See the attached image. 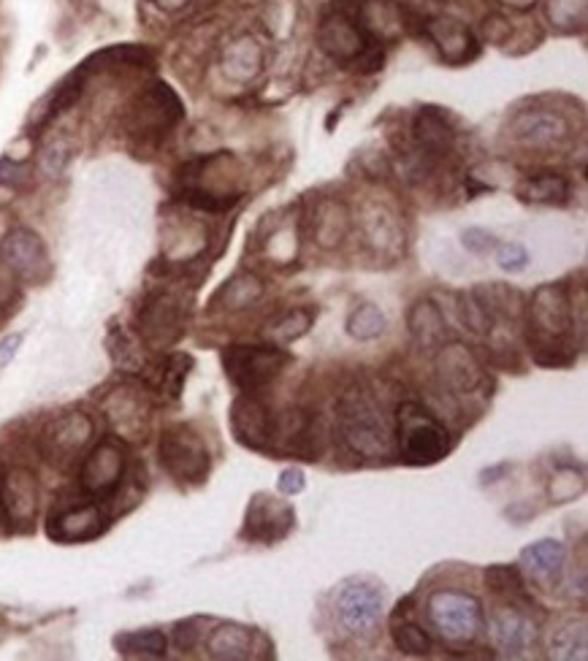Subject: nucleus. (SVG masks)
<instances>
[{
	"instance_id": "9",
	"label": "nucleus",
	"mask_w": 588,
	"mask_h": 661,
	"mask_svg": "<svg viewBox=\"0 0 588 661\" xmlns=\"http://www.w3.org/2000/svg\"><path fill=\"white\" fill-rule=\"evenodd\" d=\"M128 474V453L120 440H100L84 456L80 469V485L87 496L111 498L120 494Z\"/></svg>"
},
{
	"instance_id": "26",
	"label": "nucleus",
	"mask_w": 588,
	"mask_h": 661,
	"mask_svg": "<svg viewBox=\"0 0 588 661\" xmlns=\"http://www.w3.org/2000/svg\"><path fill=\"white\" fill-rule=\"evenodd\" d=\"M518 199L526 204H567L569 201V182L562 173H537L526 177L518 184Z\"/></svg>"
},
{
	"instance_id": "18",
	"label": "nucleus",
	"mask_w": 588,
	"mask_h": 661,
	"mask_svg": "<svg viewBox=\"0 0 588 661\" xmlns=\"http://www.w3.org/2000/svg\"><path fill=\"white\" fill-rule=\"evenodd\" d=\"M509 133L526 149H556L569 139V122L559 111L526 109L513 117Z\"/></svg>"
},
{
	"instance_id": "11",
	"label": "nucleus",
	"mask_w": 588,
	"mask_h": 661,
	"mask_svg": "<svg viewBox=\"0 0 588 661\" xmlns=\"http://www.w3.org/2000/svg\"><path fill=\"white\" fill-rule=\"evenodd\" d=\"M0 263L25 283H44L49 277V250L33 228H11L0 242Z\"/></svg>"
},
{
	"instance_id": "2",
	"label": "nucleus",
	"mask_w": 588,
	"mask_h": 661,
	"mask_svg": "<svg viewBox=\"0 0 588 661\" xmlns=\"http://www.w3.org/2000/svg\"><path fill=\"white\" fill-rule=\"evenodd\" d=\"M339 434L363 458H383L394 447V425L367 390H350L339 401Z\"/></svg>"
},
{
	"instance_id": "30",
	"label": "nucleus",
	"mask_w": 588,
	"mask_h": 661,
	"mask_svg": "<svg viewBox=\"0 0 588 661\" xmlns=\"http://www.w3.org/2000/svg\"><path fill=\"white\" fill-rule=\"evenodd\" d=\"M190 366H193V358L182 356V352H177V356H168L164 361L158 363L153 374V388L158 390L160 396H166V399H177L179 394H182V383L188 380Z\"/></svg>"
},
{
	"instance_id": "25",
	"label": "nucleus",
	"mask_w": 588,
	"mask_h": 661,
	"mask_svg": "<svg viewBox=\"0 0 588 661\" xmlns=\"http://www.w3.org/2000/svg\"><path fill=\"white\" fill-rule=\"evenodd\" d=\"M407 326H410L412 339H416L420 347H425V350H434V347L445 345V315H442V310L431 299H420L410 307Z\"/></svg>"
},
{
	"instance_id": "13",
	"label": "nucleus",
	"mask_w": 588,
	"mask_h": 661,
	"mask_svg": "<svg viewBox=\"0 0 588 661\" xmlns=\"http://www.w3.org/2000/svg\"><path fill=\"white\" fill-rule=\"evenodd\" d=\"M293 526H296V513L285 498L255 494L248 504L242 537L244 540L272 545V542L285 540V537L293 531Z\"/></svg>"
},
{
	"instance_id": "44",
	"label": "nucleus",
	"mask_w": 588,
	"mask_h": 661,
	"mask_svg": "<svg viewBox=\"0 0 588 661\" xmlns=\"http://www.w3.org/2000/svg\"><path fill=\"white\" fill-rule=\"evenodd\" d=\"M158 3L164 5V9L173 11V9H179V5H184V3H188V0H158Z\"/></svg>"
},
{
	"instance_id": "37",
	"label": "nucleus",
	"mask_w": 588,
	"mask_h": 661,
	"mask_svg": "<svg viewBox=\"0 0 588 661\" xmlns=\"http://www.w3.org/2000/svg\"><path fill=\"white\" fill-rule=\"evenodd\" d=\"M494 255H496V263H500L502 272L518 274L529 266V252H526V248H520L518 242H504V244L496 242Z\"/></svg>"
},
{
	"instance_id": "29",
	"label": "nucleus",
	"mask_w": 588,
	"mask_h": 661,
	"mask_svg": "<svg viewBox=\"0 0 588 661\" xmlns=\"http://www.w3.org/2000/svg\"><path fill=\"white\" fill-rule=\"evenodd\" d=\"M485 582H489L491 591H494L496 597L507 599L513 608L531 602L529 591H526V580L524 575H520V567H513V564H496V567H489L485 569Z\"/></svg>"
},
{
	"instance_id": "20",
	"label": "nucleus",
	"mask_w": 588,
	"mask_h": 661,
	"mask_svg": "<svg viewBox=\"0 0 588 661\" xmlns=\"http://www.w3.org/2000/svg\"><path fill=\"white\" fill-rule=\"evenodd\" d=\"M111 429L122 440H144L149 425V412L142 396L133 388H117L104 405Z\"/></svg>"
},
{
	"instance_id": "16",
	"label": "nucleus",
	"mask_w": 588,
	"mask_h": 661,
	"mask_svg": "<svg viewBox=\"0 0 588 661\" xmlns=\"http://www.w3.org/2000/svg\"><path fill=\"white\" fill-rule=\"evenodd\" d=\"M412 136H416L418 147L416 171H423V168L451 155L453 144H456V131L440 106H423L418 111L416 120H412Z\"/></svg>"
},
{
	"instance_id": "3",
	"label": "nucleus",
	"mask_w": 588,
	"mask_h": 661,
	"mask_svg": "<svg viewBox=\"0 0 588 661\" xmlns=\"http://www.w3.org/2000/svg\"><path fill=\"white\" fill-rule=\"evenodd\" d=\"M394 442L399 445L401 461L412 464V467H431V464L442 461L453 447L445 423L416 401L399 407Z\"/></svg>"
},
{
	"instance_id": "10",
	"label": "nucleus",
	"mask_w": 588,
	"mask_h": 661,
	"mask_svg": "<svg viewBox=\"0 0 588 661\" xmlns=\"http://www.w3.org/2000/svg\"><path fill=\"white\" fill-rule=\"evenodd\" d=\"M336 618L350 635H372L383 618V591L369 580H347L336 593Z\"/></svg>"
},
{
	"instance_id": "8",
	"label": "nucleus",
	"mask_w": 588,
	"mask_h": 661,
	"mask_svg": "<svg viewBox=\"0 0 588 661\" xmlns=\"http://www.w3.org/2000/svg\"><path fill=\"white\" fill-rule=\"evenodd\" d=\"M179 120H182V104H179L177 93L168 84L158 82L147 93L139 95L136 104L131 106L128 131L142 142L158 144Z\"/></svg>"
},
{
	"instance_id": "23",
	"label": "nucleus",
	"mask_w": 588,
	"mask_h": 661,
	"mask_svg": "<svg viewBox=\"0 0 588 661\" xmlns=\"http://www.w3.org/2000/svg\"><path fill=\"white\" fill-rule=\"evenodd\" d=\"M489 632L494 646L504 653H513V657L526 651L529 642L535 640V626H531L529 618H526L518 608H513V604L491 613Z\"/></svg>"
},
{
	"instance_id": "7",
	"label": "nucleus",
	"mask_w": 588,
	"mask_h": 661,
	"mask_svg": "<svg viewBox=\"0 0 588 661\" xmlns=\"http://www.w3.org/2000/svg\"><path fill=\"white\" fill-rule=\"evenodd\" d=\"M95 423L87 412H63L55 420H49L47 429L41 431L38 450L44 461L58 469H69L93 442Z\"/></svg>"
},
{
	"instance_id": "1",
	"label": "nucleus",
	"mask_w": 588,
	"mask_h": 661,
	"mask_svg": "<svg viewBox=\"0 0 588 661\" xmlns=\"http://www.w3.org/2000/svg\"><path fill=\"white\" fill-rule=\"evenodd\" d=\"M575 328V307L564 283L542 285L535 290L529 304V341L535 347V361L542 366H569L575 352H569V334Z\"/></svg>"
},
{
	"instance_id": "41",
	"label": "nucleus",
	"mask_w": 588,
	"mask_h": 661,
	"mask_svg": "<svg viewBox=\"0 0 588 661\" xmlns=\"http://www.w3.org/2000/svg\"><path fill=\"white\" fill-rule=\"evenodd\" d=\"M22 341H25V336L22 334H9L0 339V369L9 366L11 361H14V356L20 352Z\"/></svg>"
},
{
	"instance_id": "34",
	"label": "nucleus",
	"mask_w": 588,
	"mask_h": 661,
	"mask_svg": "<svg viewBox=\"0 0 588 661\" xmlns=\"http://www.w3.org/2000/svg\"><path fill=\"white\" fill-rule=\"evenodd\" d=\"M553 657L556 659H584L586 657V624H564L562 629H556L553 635Z\"/></svg>"
},
{
	"instance_id": "40",
	"label": "nucleus",
	"mask_w": 588,
	"mask_h": 661,
	"mask_svg": "<svg viewBox=\"0 0 588 661\" xmlns=\"http://www.w3.org/2000/svg\"><path fill=\"white\" fill-rule=\"evenodd\" d=\"M304 485H307V480H304V472H301V469H285V472L279 474L277 489L283 491L285 496H296L304 491Z\"/></svg>"
},
{
	"instance_id": "27",
	"label": "nucleus",
	"mask_w": 588,
	"mask_h": 661,
	"mask_svg": "<svg viewBox=\"0 0 588 661\" xmlns=\"http://www.w3.org/2000/svg\"><path fill=\"white\" fill-rule=\"evenodd\" d=\"M115 648L122 657L133 659H160L168 651V637L160 629L122 632L115 637Z\"/></svg>"
},
{
	"instance_id": "28",
	"label": "nucleus",
	"mask_w": 588,
	"mask_h": 661,
	"mask_svg": "<svg viewBox=\"0 0 588 661\" xmlns=\"http://www.w3.org/2000/svg\"><path fill=\"white\" fill-rule=\"evenodd\" d=\"M347 228H350V215L341 204L336 201H323L315 212V239L321 248H336L341 244V239L347 237Z\"/></svg>"
},
{
	"instance_id": "14",
	"label": "nucleus",
	"mask_w": 588,
	"mask_h": 661,
	"mask_svg": "<svg viewBox=\"0 0 588 661\" xmlns=\"http://www.w3.org/2000/svg\"><path fill=\"white\" fill-rule=\"evenodd\" d=\"M279 414L268 410L263 399L255 394H242L231 407V425L237 440L252 450H272L277 442Z\"/></svg>"
},
{
	"instance_id": "24",
	"label": "nucleus",
	"mask_w": 588,
	"mask_h": 661,
	"mask_svg": "<svg viewBox=\"0 0 588 661\" xmlns=\"http://www.w3.org/2000/svg\"><path fill=\"white\" fill-rule=\"evenodd\" d=\"M255 637L257 632L242 624H220L204 635L206 653L212 659H252L255 657Z\"/></svg>"
},
{
	"instance_id": "5",
	"label": "nucleus",
	"mask_w": 588,
	"mask_h": 661,
	"mask_svg": "<svg viewBox=\"0 0 588 661\" xmlns=\"http://www.w3.org/2000/svg\"><path fill=\"white\" fill-rule=\"evenodd\" d=\"M425 613H429L431 626L440 632L442 640L456 642V646L478 640L485 626V613L480 599L472 597V593L451 591V588L431 593Z\"/></svg>"
},
{
	"instance_id": "42",
	"label": "nucleus",
	"mask_w": 588,
	"mask_h": 661,
	"mask_svg": "<svg viewBox=\"0 0 588 661\" xmlns=\"http://www.w3.org/2000/svg\"><path fill=\"white\" fill-rule=\"evenodd\" d=\"M9 299H11V285L0 277V307L9 304Z\"/></svg>"
},
{
	"instance_id": "12",
	"label": "nucleus",
	"mask_w": 588,
	"mask_h": 661,
	"mask_svg": "<svg viewBox=\"0 0 588 661\" xmlns=\"http://www.w3.org/2000/svg\"><path fill=\"white\" fill-rule=\"evenodd\" d=\"M109 524V513L98 502H84L49 515L47 537L60 545H80V542L98 540Z\"/></svg>"
},
{
	"instance_id": "31",
	"label": "nucleus",
	"mask_w": 588,
	"mask_h": 661,
	"mask_svg": "<svg viewBox=\"0 0 588 661\" xmlns=\"http://www.w3.org/2000/svg\"><path fill=\"white\" fill-rule=\"evenodd\" d=\"M261 296H263V283L255 277V274H237L231 283L223 285V290L217 299L223 301L226 310L237 312V310H244V307L255 304Z\"/></svg>"
},
{
	"instance_id": "4",
	"label": "nucleus",
	"mask_w": 588,
	"mask_h": 661,
	"mask_svg": "<svg viewBox=\"0 0 588 661\" xmlns=\"http://www.w3.org/2000/svg\"><path fill=\"white\" fill-rule=\"evenodd\" d=\"M160 467L182 485H201L209 478L212 458L206 442L188 423H173L160 434Z\"/></svg>"
},
{
	"instance_id": "35",
	"label": "nucleus",
	"mask_w": 588,
	"mask_h": 661,
	"mask_svg": "<svg viewBox=\"0 0 588 661\" xmlns=\"http://www.w3.org/2000/svg\"><path fill=\"white\" fill-rule=\"evenodd\" d=\"M394 642L401 653H407V657H429L431 653L429 632H425L423 626L410 624V621L394 626Z\"/></svg>"
},
{
	"instance_id": "38",
	"label": "nucleus",
	"mask_w": 588,
	"mask_h": 661,
	"mask_svg": "<svg viewBox=\"0 0 588 661\" xmlns=\"http://www.w3.org/2000/svg\"><path fill=\"white\" fill-rule=\"evenodd\" d=\"M201 621L204 618H188L177 626V632H173V642H177L179 651H193V648L204 640L206 632L199 629Z\"/></svg>"
},
{
	"instance_id": "32",
	"label": "nucleus",
	"mask_w": 588,
	"mask_h": 661,
	"mask_svg": "<svg viewBox=\"0 0 588 661\" xmlns=\"http://www.w3.org/2000/svg\"><path fill=\"white\" fill-rule=\"evenodd\" d=\"M385 330V315L380 312V307L374 304H361L352 310V315L347 317V334L358 341L377 339Z\"/></svg>"
},
{
	"instance_id": "17",
	"label": "nucleus",
	"mask_w": 588,
	"mask_h": 661,
	"mask_svg": "<svg viewBox=\"0 0 588 661\" xmlns=\"http://www.w3.org/2000/svg\"><path fill=\"white\" fill-rule=\"evenodd\" d=\"M182 301L168 290L149 296L139 310V334L153 347H166L182 334Z\"/></svg>"
},
{
	"instance_id": "19",
	"label": "nucleus",
	"mask_w": 588,
	"mask_h": 661,
	"mask_svg": "<svg viewBox=\"0 0 588 661\" xmlns=\"http://www.w3.org/2000/svg\"><path fill=\"white\" fill-rule=\"evenodd\" d=\"M436 366H440L442 385L451 394H472V390H478L485 383L483 366L472 356V350H467L464 345L442 347Z\"/></svg>"
},
{
	"instance_id": "43",
	"label": "nucleus",
	"mask_w": 588,
	"mask_h": 661,
	"mask_svg": "<svg viewBox=\"0 0 588 661\" xmlns=\"http://www.w3.org/2000/svg\"><path fill=\"white\" fill-rule=\"evenodd\" d=\"M502 3L513 5V9H529V5L535 3V0H502Z\"/></svg>"
},
{
	"instance_id": "39",
	"label": "nucleus",
	"mask_w": 588,
	"mask_h": 661,
	"mask_svg": "<svg viewBox=\"0 0 588 661\" xmlns=\"http://www.w3.org/2000/svg\"><path fill=\"white\" fill-rule=\"evenodd\" d=\"M461 244L472 252V255H489V252H494L496 248V239L494 233H489L485 228H467V231L461 233Z\"/></svg>"
},
{
	"instance_id": "15",
	"label": "nucleus",
	"mask_w": 588,
	"mask_h": 661,
	"mask_svg": "<svg viewBox=\"0 0 588 661\" xmlns=\"http://www.w3.org/2000/svg\"><path fill=\"white\" fill-rule=\"evenodd\" d=\"M0 513L16 529H27L36 520L38 480L31 469L11 467L0 472Z\"/></svg>"
},
{
	"instance_id": "36",
	"label": "nucleus",
	"mask_w": 588,
	"mask_h": 661,
	"mask_svg": "<svg viewBox=\"0 0 588 661\" xmlns=\"http://www.w3.org/2000/svg\"><path fill=\"white\" fill-rule=\"evenodd\" d=\"M248 63L252 69H257V63H261V52H257L255 47H252V41H237V47L228 52L226 58V71L231 76H237V80H242V69H248Z\"/></svg>"
},
{
	"instance_id": "22",
	"label": "nucleus",
	"mask_w": 588,
	"mask_h": 661,
	"mask_svg": "<svg viewBox=\"0 0 588 661\" xmlns=\"http://www.w3.org/2000/svg\"><path fill=\"white\" fill-rule=\"evenodd\" d=\"M425 36L436 44L442 60L451 65L469 63V60L478 58L480 52L472 33H469L464 25H458L456 20H434L429 27H425Z\"/></svg>"
},
{
	"instance_id": "33",
	"label": "nucleus",
	"mask_w": 588,
	"mask_h": 661,
	"mask_svg": "<svg viewBox=\"0 0 588 661\" xmlns=\"http://www.w3.org/2000/svg\"><path fill=\"white\" fill-rule=\"evenodd\" d=\"M312 312L310 310H293L288 312L285 317H279L277 323H272V328H268V339H272V345L279 347H288L290 341L301 339V336L307 334L312 326Z\"/></svg>"
},
{
	"instance_id": "21",
	"label": "nucleus",
	"mask_w": 588,
	"mask_h": 661,
	"mask_svg": "<svg viewBox=\"0 0 588 661\" xmlns=\"http://www.w3.org/2000/svg\"><path fill=\"white\" fill-rule=\"evenodd\" d=\"M567 564V548L559 540H540L520 551V569L545 588H556Z\"/></svg>"
},
{
	"instance_id": "6",
	"label": "nucleus",
	"mask_w": 588,
	"mask_h": 661,
	"mask_svg": "<svg viewBox=\"0 0 588 661\" xmlns=\"http://www.w3.org/2000/svg\"><path fill=\"white\" fill-rule=\"evenodd\" d=\"M290 361L293 356L279 345H233L223 356L228 380L244 394H257L266 388Z\"/></svg>"
}]
</instances>
